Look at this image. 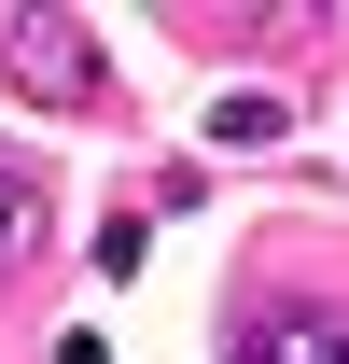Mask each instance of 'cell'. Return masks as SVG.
<instances>
[{
  "label": "cell",
  "mask_w": 349,
  "mask_h": 364,
  "mask_svg": "<svg viewBox=\"0 0 349 364\" xmlns=\"http://www.w3.org/2000/svg\"><path fill=\"white\" fill-rule=\"evenodd\" d=\"M223 364H349V309H252Z\"/></svg>",
  "instance_id": "obj_2"
},
{
  "label": "cell",
  "mask_w": 349,
  "mask_h": 364,
  "mask_svg": "<svg viewBox=\"0 0 349 364\" xmlns=\"http://www.w3.org/2000/svg\"><path fill=\"white\" fill-rule=\"evenodd\" d=\"M0 70H14L28 98H56V112H98V98H112V70H98V43H84V14H56V0L0 28Z\"/></svg>",
  "instance_id": "obj_1"
},
{
  "label": "cell",
  "mask_w": 349,
  "mask_h": 364,
  "mask_svg": "<svg viewBox=\"0 0 349 364\" xmlns=\"http://www.w3.org/2000/svg\"><path fill=\"white\" fill-rule=\"evenodd\" d=\"M279 127H294V112H279V98H265V85H238V98H210V140H223V154H252V140H279Z\"/></svg>",
  "instance_id": "obj_4"
},
{
  "label": "cell",
  "mask_w": 349,
  "mask_h": 364,
  "mask_svg": "<svg viewBox=\"0 0 349 364\" xmlns=\"http://www.w3.org/2000/svg\"><path fill=\"white\" fill-rule=\"evenodd\" d=\"M28 252H43V182H28L14 154H0V280L28 267Z\"/></svg>",
  "instance_id": "obj_3"
}]
</instances>
